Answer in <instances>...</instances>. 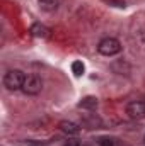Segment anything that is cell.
<instances>
[{"label": "cell", "mask_w": 145, "mask_h": 146, "mask_svg": "<svg viewBox=\"0 0 145 146\" xmlns=\"http://www.w3.org/2000/svg\"><path fill=\"white\" fill-rule=\"evenodd\" d=\"M99 146H114V141L111 138H101L99 139Z\"/></svg>", "instance_id": "cell-9"}, {"label": "cell", "mask_w": 145, "mask_h": 146, "mask_svg": "<svg viewBox=\"0 0 145 146\" xmlns=\"http://www.w3.org/2000/svg\"><path fill=\"white\" fill-rule=\"evenodd\" d=\"M39 3H43V7H48V5H51V7H56L58 0H39Z\"/></svg>", "instance_id": "cell-10"}, {"label": "cell", "mask_w": 145, "mask_h": 146, "mask_svg": "<svg viewBox=\"0 0 145 146\" xmlns=\"http://www.w3.org/2000/svg\"><path fill=\"white\" fill-rule=\"evenodd\" d=\"M121 42L116 37H104L99 44H97V51L103 56H114L121 51Z\"/></svg>", "instance_id": "cell-2"}, {"label": "cell", "mask_w": 145, "mask_h": 146, "mask_svg": "<svg viewBox=\"0 0 145 146\" xmlns=\"http://www.w3.org/2000/svg\"><path fill=\"white\" fill-rule=\"evenodd\" d=\"M72 72L75 76H82L84 72H85V66H84V63L82 61H73L72 63Z\"/></svg>", "instance_id": "cell-8"}, {"label": "cell", "mask_w": 145, "mask_h": 146, "mask_svg": "<svg viewBox=\"0 0 145 146\" xmlns=\"http://www.w3.org/2000/svg\"><path fill=\"white\" fill-rule=\"evenodd\" d=\"M140 37H142V41L145 42V27L142 29V33H140Z\"/></svg>", "instance_id": "cell-13"}, {"label": "cell", "mask_w": 145, "mask_h": 146, "mask_svg": "<svg viewBox=\"0 0 145 146\" xmlns=\"http://www.w3.org/2000/svg\"><path fill=\"white\" fill-rule=\"evenodd\" d=\"M85 146H91V145H85Z\"/></svg>", "instance_id": "cell-14"}, {"label": "cell", "mask_w": 145, "mask_h": 146, "mask_svg": "<svg viewBox=\"0 0 145 146\" xmlns=\"http://www.w3.org/2000/svg\"><path fill=\"white\" fill-rule=\"evenodd\" d=\"M58 127H60L65 134H70V136H75V134L80 133V126L75 124V122H72V121H62V122L58 124Z\"/></svg>", "instance_id": "cell-5"}, {"label": "cell", "mask_w": 145, "mask_h": 146, "mask_svg": "<svg viewBox=\"0 0 145 146\" xmlns=\"http://www.w3.org/2000/svg\"><path fill=\"white\" fill-rule=\"evenodd\" d=\"M144 143H145V139H144Z\"/></svg>", "instance_id": "cell-15"}, {"label": "cell", "mask_w": 145, "mask_h": 146, "mask_svg": "<svg viewBox=\"0 0 145 146\" xmlns=\"http://www.w3.org/2000/svg\"><path fill=\"white\" fill-rule=\"evenodd\" d=\"M65 146H80V143L77 141V139H70V141H67Z\"/></svg>", "instance_id": "cell-11"}, {"label": "cell", "mask_w": 145, "mask_h": 146, "mask_svg": "<svg viewBox=\"0 0 145 146\" xmlns=\"http://www.w3.org/2000/svg\"><path fill=\"white\" fill-rule=\"evenodd\" d=\"M106 2H109V3H114L116 7H125V3H123V2H119V0H106Z\"/></svg>", "instance_id": "cell-12"}, {"label": "cell", "mask_w": 145, "mask_h": 146, "mask_svg": "<svg viewBox=\"0 0 145 146\" xmlns=\"http://www.w3.org/2000/svg\"><path fill=\"white\" fill-rule=\"evenodd\" d=\"M97 99L96 97H92V95H87V97H84L80 102H79V107L80 109H85V110H92L97 107Z\"/></svg>", "instance_id": "cell-7"}, {"label": "cell", "mask_w": 145, "mask_h": 146, "mask_svg": "<svg viewBox=\"0 0 145 146\" xmlns=\"http://www.w3.org/2000/svg\"><path fill=\"white\" fill-rule=\"evenodd\" d=\"M29 33H31V36H34V37H43V39L50 36V29H48L46 26L39 24V22H36V24H33V26H31Z\"/></svg>", "instance_id": "cell-6"}, {"label": "cell", "mask_w": 145, "mask_h": 146, "mask_svg": "<svg viewBox=\"0 0 145 146\" xmlns=\"http://www.w3.org/2000/svg\"><path fill=\"white\" fill-rule=\"evenodd\" d=\"M43 90V80L38 75H26L24 85H22V92L26 95H38Z\"/></svg>", "instance_id": "cell-3"}, {"label": "cell", "mask_w": 145, "mask_h": 146, "mask_svg": "<svg viewBox=\"0 0 145 146\" xmlns=\"http://www.w3.org/2000/svg\"><path fill=\"white\" fill-rule=\"evenodd\" d=\"M24 80H26V75L21 70H9L3 75V85L9 90H22Z\"/></svg>", "instance_id": "cell-1"}, {"label": "cell", "mask_w": 145, "mask_h": 146, "mask_svg": "<svg viewBox=\"0 0 145 146\" xmlns=\"http://www.w3.org/2000/svg\"><path fill=\"white\" fill-rule=\"evenodd\" d=\"M126 114L132 119H144L145 117V102L140 100H132L126 106Z\"/></svg>", "instance_id": "cell-4"}]
</instances>
